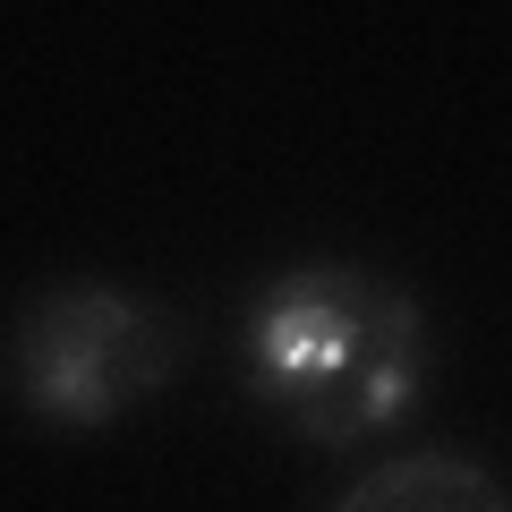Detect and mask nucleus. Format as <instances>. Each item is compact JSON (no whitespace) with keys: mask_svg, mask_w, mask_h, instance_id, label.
<instances>
[{"mask_svg":"<svg viewBox=\"0 0 512 512\" xmlns=\"http://www.w3.org/2000/svg\"><path fill=\"white\" fill-rule=\"evenodd\" d=\"M333 512H512V504L461 453H402V461H384V470H367Z\"/></svg>","mask_w":512,"mask_h":512,"instance_id":"nucleus-3","label":"nucleus"},{"mask_svg":"<svg viewBox=\"0 0 512 512\" xmlns=\"http://www.w3.org/2000/svg\"><path fill=\"white\" fill-rule=\"evenodd\" d=\"M248 384L308 444H350L402 419L427 384V316L376 265L316 256L256 291Z\"/></svg>","mask_w":512,"mask_h":512,"instance_id":"nucleus-1","label":"nucleus"},{"mask_svg":"<svg viewBox=\"0 0 512 512\" xmlns=\"http://www.w3.org/2000/svg\"><path fill=\"white\" fill-rule=\"evenodd\" d=\"M188 333L171 308L120 282H43L9 316V384L52 427H103L128 402L171 384Z\"/></svg>","mask_w":512,"mask_h":512,"instance_id":"nucleus-2","label":"nucleus"}]
</instances>
